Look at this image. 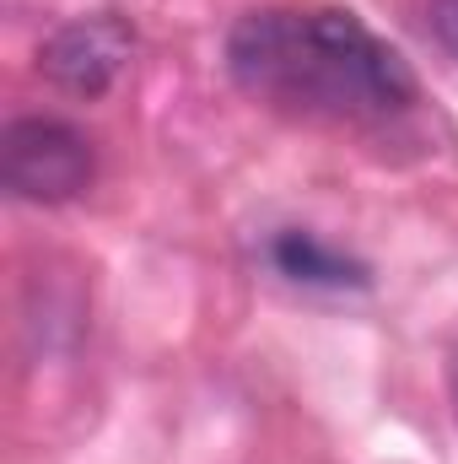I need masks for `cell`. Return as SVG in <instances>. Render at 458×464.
<instances>
[{
  "label": "cell",
  "mask_w": 458,
  "mask_h": 464,
  "mask_svg": "<svg viewBox=\"0 0 458 464\" xmlns=\"http://www.w3.org/2000/svg\"><path fill=\"white\" fill-rule=\"evenodd\" d=\"M270 259H275L281 276H291V281H302V286H329V292L356 286V292H361V286L372 281L361 259L329 248V243L313 237V232H281V237L270 243Z\"/></svg>",
  "instance_id": "277c9868"
},
{
  "label": "cell",
  "mask_w": 458,
  "mask_h": 464,
  "mask_svg": "<svg viewBox=\"0 0 458 464\" xmlns=\"http://www.w3.org/2000/svg\"><path fill=\"white\" fill-rule=\"evenodd\" d=\"M92 140L65 119H11L0 130V179L16 200L65 206L92 184Z\"/></svg>",
  "instance_id": "7a4b0ae2"
},
{
  "label": "cell",
  "mask_w": 458,
  "mask_h": 464,
  "mask_svg": "<svg viewBox=\"0 0 458 464\" xmlns=\"http://www.w3.org/2000/svg\"><path fill=\"white\" fill-rule=\"evenodd\" d=\"M453 411H458V356H453Z\"/></svg>",
  "instance_id": "8992f818"
},
{
  "label": "cell",
  "mask_w": 458,
  "mask_h": 464,
  "mask_svg": "<svg viewBox=\"0 0 458 464\" xmlns=\"http://www.w3.org/2000/svg\"><path fill=\"white\" fill-rule=\"evenodd\" d=\"M426 22H432V38L458 60V0H432L426 5Z\"/></svg>",
  "instance_id": "5b68a950"
},
{
  "label": "cell",
  "mask_w": 458,
  "mask_h": 464,
  "mask_svg": "<svg viewBox=\"0 0 458 464\" xmlns=\"http://www.w3.org/2000/svg\"><path fill=\"white\" fill-rule=\"evenodd\" d=\"M129 54H135V27L119 11H92V16H71L43 38L38 71L71 98H103L124 76Z\"/></svg>",
  "instance_id": "3957f363"
},
{
  "label": "cell",
  "mask_w": 458,
  "mask_h": 464,
  "mask_svg": "<svg viewBox=\"0 0 458 464\" xmlns=\"http://www.w3.org/2000/svg\"><path fill=\"white\" fill-rule=\"evenodd\" d=\"M232 82L297 119H394L415 103L410 65L350 11H248L227 33Z\"/></svg>",
  "instance_id": "6da1fadb"
}]
</instances>
